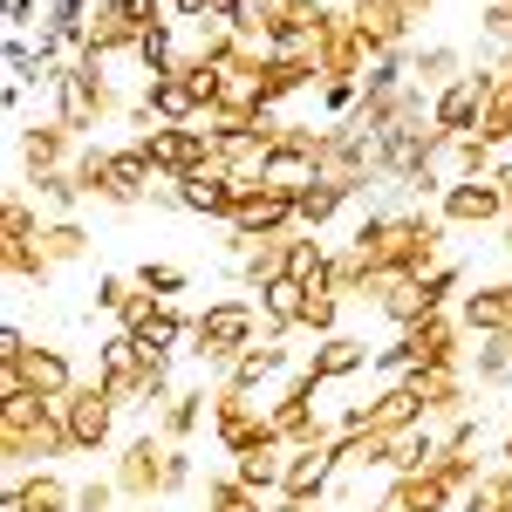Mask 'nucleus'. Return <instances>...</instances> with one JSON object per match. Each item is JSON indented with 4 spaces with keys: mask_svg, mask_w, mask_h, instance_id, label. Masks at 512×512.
I'll return each instance as SVG.
<instances>
[{
    "mask_svg": "<svg viewBox=\"0 0 512 512\" xmlns=\"http://www.w3.org/2000/svg\"><path fill=\"white\" fill-rule=\"evenodd\" d=\"M117 328L137 335L144 355H185V342H192V315H185L178 301H158V294H137V308H130Z\"/></svg>",
    "mask_w": 512,
    "mask_h": 512,
    "instance_id": "10",
    "label": "nucleus"
},
{
    "mask_svg": "<svg viewBox=\"0 0 512 512\" xmlns=\"http://www.w3.org/2000/svg\"><path fill=\"white\" fill-rule=\"evenodd\" d=\"M376 315L390 321V335H403V328L431 321V301H424V287H417V280H383V294H376Z\"/></svg>",
    "mask_w": 512,
    "mask_h": 512,
    "instance_id": "33",
    "label": "nucleus"
},
{
    "mask_svg": "<svg viewBox=\"0 0 512 512\" xmlns=\"http://www.w3.org/2000/svg\"><path fill=\"white\" fill-rule=\"evenodd\" d=\"M335 478H342V465H335L328 444H294V451H287V478H280V506H301V512L328 506Z\"/></svg>",
    "mask_w": 512,
    "mask_h": 512,
    "instance_id": "13",
    "label": "nucleus"
},
{
    "mask_svg": "<svg viewBox=\"0 0 512 512\" xmlns=\"http://www.w3.org/2000/svg\"><path fill=\"white\" fill-rule=\"evenodd\" d=\"M158 171H151V158L137 151V137L130 144H110V171H103V192H96V205H110V212H137V205H151L158 198Z\"/></svg>",
    "mask_w": 512,
    "mask_h": 512,
    "instance_id": "11",
    "label": "nucleus"
},
{
    "mask_svg": "<svg viewBox=\"0 0 512 512\" xmlns=\"http://www.w3.org/2000/svg\"><path fill=\"white\" fill-rule=\"evenodd\" d=\"M144 362H151V355H144V342H137V335H123V328H110V335L96 342V369H89V376H96V383L123 403V417H137V383H144Z\"/></svg>",
    "mask_w": 512,
    "mask_h": 512,
    "instance_id": "12",
    "label": "nucleus"
},
{
    "mask_svg": "<svg viewBox=\"0 0 512 512\" xmlns=\"http://www.w3.org/2000/svg\"><path fill=\"white\" fill-rule=\"evenodd\" d=\"M226 233H246V239H287V233H301V219H294V198H280V192H253L246 205H233Z\"/></svg>",
    "mask_w": 512,
    "mask_h": 512,
    "instance_id": "19",
    "label": "nucleus"
},
{
    "mask_svg": "<svg viewBox=\"0 0 512 512\" xmlns=\"http://www.w3.org/2000/svg\"><path fill=\"white\" fill-rule=\"evenodd\" d=\"M62 417H69V437H76V458H103V451H117L123 437H117V424H123V403L96 376H82L76 390L62 396Z\"/></svg>",
    "mask_w": 512,
    "mask_h": 512,
    "instance_id": "4",
    "label": "nucleus"
},
{
    "mask_svg": "<svg viewBox=\"0 0 512 512\" xmlns=\"http://www.w3.org/2000/svg\"><path fill=\"white\" fill-rule=\"evenodd\" d=\"M28 349H35V342H28V328H21V321H7V328H0V362H21Z\"/></svg>",
    "mask_w": 512,
    "mask_h": 512,
    "instance_id": "50",
    "label": "nucleus"
},
{
    "mask_svg": "<svg viewBox=\"0 0 512 512\" xmlns=\"http://www.w3.org/2000/svg\"><path fill=\"white\" fill-rule=\"evenodd\" d=\"M315 396H321V383L308 376V369H294V376H287V390L267 403L280 444H335V424L315 410Z\"/></svg>",
    "mask_w": 512,
    "mask_h": 512,
    "instance_id": "8",
    "label": "nucleus"
},
{
    "mask_svg": "<svg viewBox=\"0 0 512 512\" xmlns=\"http://www.w3.org/2000/svg\"><path fill=\"white\" fill-rule=\"evenodd\" d=\"M342 7H362V0H342Z\"/></svg>",
    "mask_w": 512,
    "mask_h": 512,
    "instance_id": "52",
    "label": "nucleus"
},
{
    "mask_svg": "<svg viewBox=\"0 0 512 512\" xmlns=\"http://www.w3.org/2000/svg\"><path fill=\"white\" fill-rule=\"evenodd\" d=\"M308 512H349V506H308Z\"/></svg>",
    "mask_w": 512,
    "mask_h": 512,
    "instance_id": "51",
    "label": "nucleus"
},
{
    "mask_svg": "<svg viewBox=\"0 0 512 512\" xmlns=\"http://www.w3.org/2000/svg\"><path fill=\"white\" fill-rule=\"evenodd\" d=\"M198 485V451L192 444H171V465H164V499H185Z\"/></svg>",
    "mask_w": 512,
    "mask_h": 512,
    "instance_id": "48",
    "label": "nucleus"
},
{
    "mask_svg": "<svg viewBox=\"0 0 512 512\" xmlns=\"http://www.w3.org/2000/svg\"><path fill=\"white\" fill-rule=\"evenodd\" d=\"M212 396H219V383L205 376V383H185V390L171 396L158 410V431H164V444H192L198 437V424L212 417Z\"/></svg>",
    "mask_w": 512,
    "mask_h": 512,
    "instance_id": "24",
    "label": "nucleus"
},
{
    "mask_svg": "<svg viewBox=\"0 0 512 512\" xmlns=\"http://www.w3.org/2000/svg\"><path fill=\"white\" fill-rule=\"evenodd\" d=\"M403 342L417 355V369H465V362H472V335L458 328V315L417 321V328H403Z\"/></svg>",
    "mask_w": 512,
    "mask_h": 512,
    "instance_id": "17",
    "label": "nucleus"
},
{
    "mask_svg": "<svg viewBox=\"0 0 512 512\" xmlns=\"http://www.w3.org/2000/svg\"><path fill=\"white\" fill-rule=\"evenodd\" d=\"M499 171V151L485 144V137H458L451 151H444V178L458 185V178H492Z\"/></svg>",
    "mask_w": 512,
    "mask_h": 512,
    "instance_id": "42",
    "label": "nucleus"
},
{
    "mask_svg": "<svg viewBox=\"0 0 512 512\" xmlns=\"http://www.w3.org/2000/svg\"><path fill=\"white\" fill-rule=\"evenodd\" d=\"M137 294H144V287H137L130 274H96V308H89V321H96V315L123 321L130 308H137Z\"/></svg>",
    "mask_w": 512,
    "mask_h": 512,
    "instance_id": "46",
    "label": "nucleus"
},
{
    "mask_svg": "<svg viewBox=\"0 0 512 512\" xmlns=\"http://www.w3.org/2000/svg\"><path fill=\"white\" fill-rule=\"evenodd\" d=\"M164 465H171V444H164L158 424H144V431H130L110 451V478H117L123 506H144L151 512V499H164Z\"/></svg>",
    "mask_w": 512,
    "mask_h": 512,
    "instance_id": "3",
    "label": "nucleus"
},
{
    "mask_svg": "<svg viewBox=\"0 0 512 512\" xmlns=\"http://www.w3.org/2000/svg\"><path fill=\"white\" fill-rule=\"evenodd\" d=\"M349 205H355V198L342 192V185H328V178H321V185H308V192L294 198V219H301V233H328Z\"/></svg>",
    "mask_w": 512,
    "mask_h": 512,
    "instance_id": "34",
    "label": "nucleus"
},
{
    "mask_svg": "<svg viewBox=\"0 0 512 512\" xmlns=\"http://www.w3.org/2000/svg\"><path fill=\"white\" fill-rule=\"evenodd\" d=\"M472 383L478 390H512V335H485V342H472Z\"/></svg>",
    "mask_w": 512,
    "mask_h": 512,
    "instance_id": "36",
    "label": "nucleus"
},
{
    "mask_svg": "<svg viewBox=\"0 0 512 512\" xmlns=\"http://www.w3.org/2000/svg\"><path fill=\"white\" fill-rule=\"evenodd\" d=\"M369 512H376V506H369Z\"/></svg>",
    "mask_w": 512,
    "mask_h": 512,
    "instance_id": "54",
    "label": "nucleus"
},
{
    "mask_svg": "<svg viewBox=\"0 0 512 512\" xmlns=\"http://www.w3.org/2000/svg\"><path fill=\"white\" fill-rule=\"evenodd\" d=\"M308 103H315V123H328V130H335V123H349V117H355V103H362V82H355V76H321V89L308 96Z\"/></svg>",
    "mask_w": 512,
    "mask_h": 512,
    "instance_id": "40",
    "label": "nucleus"
},
{
    "mask_svg": "<svg viewBox=\"0 0 512 512\" xmlns=\"http://www.w3.org/2000/svg\"><path fill=\"white\" fill-rule=\"evenodd\" d=\"M492 89H499V69H492V62H472L451 89L431 96V123L444 130V137H478V117H485Z\"/></svg>",
    "mask_w": 512,
    "mask_h": 512,
    "instance_id": "7",
    "label": "nucleus"
},
{
    "mask_svg": "<svg viewBox=\"0 0 512 512\" xmlns=\"http://www.w3.org/2000/svg\"><path fill=\"white\" fill-rule=\"evenodd\" d=\"M76 512H123V492H117V478H110V472H96V478H76Z\"/></svg>",
    "mask_w": 512,
    "mask_h": 512,
    "instance_id": "47",
    "label": "nucleus"
},
{
    "mask_svg": "<svg viewBox=\"0 0 512 512\" xmlns=\"http://www.w3.org/2000/svg\"><path fill=\"white\" fill-rule=\"evenodd\" d=\"M41 253H48L55 274H62V267H82V260L96 253V233H89L82 219H48V226H41Z\"/></svg>",
    "mask_w": 512,
    "mask_h": 512,
    "instance_id": "32",
    "label": "nucleus"
},
{
    "mask_svg": "<svg viewBox=\"0 0 512 512\" xmlns=\"http://www.w3.org/2000/svg\"><path fill=\"white\" fill-rule=\"evenodd\" d=\"M485 472H492V465H485V451H451V458L437 465V478H444V492H451V499H472L478 485H485Z\"/></svg>",
    "mask_w": 512,
    "mask_h": 512,
    "instance_id": "45",
    "label": "nucleus"
},
{
    "mask_svg": "<svg viewBox=\"0 0 512 512\" xmlns=\"http://www.w3.org/2000/svg\"><path fill=\"white\" fill-rule=\"evenodd\" d=\"M198 512H274V499L246 492L233 472H212V478H205V499H198Z\"/></svg>",
    "mask_w": 512,
    "mask_h": 512,
    "instance_id": "39",
    "label": "nucleus"
},
{
    "mask_svg": "<svg viewBox=\"0 0 512 512\" xmlns=\"http://www.w3.org/2000/svg\"><path fill=\"white\" fill-rule=\"evenodd\" d=\"M328 267H335V246L321 233H287V274L308 280V287H328Z\"/></svg>",
    "mask_w": 512,
    "mask_h": 512,
    "instance_id": "35",
    "label": "nucleus"
},
{
    "mask_svg": "<svg viewBox=\"0 0 512 512\" xmlns=\"http://www.w3.org/2000/svg\"><path fill=\"white\" fill-rule=\"evenodd\" d=\"M287 274V239H260L246 260L233 267V280L246 287V294H260V287H274V280Z\"/></svg>",
    "mask_w": 512,
    "mask_h": 512,
    "instance_id": "38",
    "label": "nucleus"
},
{
    "mask_svg": "<svg viewBox=\"0 0 512 512\" xmlns=\"http://www.w3.org/2000/svg\"><path fill=\"white\" fill-rule=\"evenodd\" d=\"M253 342H267V315H260V301H246V294H219V301H205V308L192 315V342H185V355L219 383Z\"/></svg>",
    "mask_w": 512,
    "mask_h": 512,
    "instance_id": "2",
    "label": "nucleus"
},
{
    "mask_svg": "<svg viewBox=\"0 0 512 512\" xmlns=\"http://www.w3.org/2000/svg\"><path fill=\"white\" fill-rule=\"evenodd\" d=\"M171 205H178V212H192V219L226 226V219H233V171H226V164H205V171L171 178Z\"/></svg>",
    "mask_w": 512,
    "mask_h": 512,
    "instance_id": "15",
    "label": "nucleus"
},
{
    "mask_svg": "<svg viewBox=\"0 0 512 512\" xmlns=\"http://www.w3.org/2000/svg\"><path fill=\"white\" fill-rule=\"evenodd\" d=\"M451 506H458V499L444 492L437 472H403L376 492V512H451Z\"/></svg>",
    "mask_w": 512,
    "mask_h": 512,
    "instance_id": "22",
    "label": "nucleus"
},
{
    "mask_svg": "<svg viewBox=\"0 0 512 512\" xmlns=\"http://www.w3.org/2000/svg\"><path fill=\"white\" fill-rule=\"evenodd\" d=\"M82 151V137L62 117H35V123H14V178L35 185L48 171H69Z\"/></svg>",
    "mask_w": 512,
    "mask_h": 512,
    "instance_id": "6",
    "label": "nucleus"
},
{
    "mask_svg": "<svg viewBox=\"0 0 512 512\" xmlns=\"http://www.w3.org/2000/svg\"><path fill=\"white\" fill-rule=\"evenodd\" d=\"M35 14H48V0H7V35H35Z\"/></svg>",
    "mask_w": 512,
    "mask_h": 512,
    "instance_id": "49",
    "label": "nucleus"
},
{
    "mask_svg": "<svg viewBox=\"0 0 512 512\" xmlns=\"http://www.w3.org/2000/svg\"><path fill=\"white\" fill-rule=\"evenodd\" d=\"M465 69H472V55H465V48H451V41H424V48H410V82H417L424 96L451 89Z\"/></svg>",
    "mask_w": 512,
    "mask_h": 512,
    "instance_id": "29",
    "label": "nucleus"
},
{
    "mask_svg": "<svg viewBox=\"0 0 512 512\" xmlns=\"http://www.w3.org/2000/svg\"><path fill=\"white\" fill-rule=\"evenodd\" d=\"M130 280L144 287V294H158V301H178V294H192V267H178V260H137Z\"/></svg>",
    "mask_w": 512,
    "mask_h": 512,
    "instance_id": "43",
    "label": "nucleus"
},
{
    "mask_svg": "<svg viewBox=\"0 0 512 512\" xmlns=\"http://www.w3.org/2000/svg\"><path fill=\"white\" fill-rule=\"evenodd\" d=\"M376 62V48L362 41V28H355V14H342L335 28H328V41H321V76H355L362 82V69Z\"/></svg>",
    "mask_w": 512,
    "mask_h": 512,
    "instance_id": "28",
    "label": "nucleus"
},
{
    "mask_svg": "<svg viewBox=\"0 0 512 512\" xmlns=\"http://www.w3.org/2000/svg\"><path fill=\"white\" fill-rule=\"evenodd\" d=\"M41 226H48V212H41V198L14 178L7 192H0V246H14V239H41Z\"/></svg>",
    "mask_w": 512,
    "mask_h": 512,
    "instance_id": "31",
    "label": "nucleus"
},
{
    "mask_svg": "<svg viewBox=\"0 0 512 512\" xmlns=\"http://www.w3.org/2000/svg\"><path fill=\"white\" fill-rule=\"evenodd\" d=\"M369 362H376V349H369L362 335H349V328H342V335H328V342H315V349L301 355V369L315 376L321 390H328V383H349V376H362Z\"/></svg>",
    "mask_w": 512,
    "mask_h": 512,
    "instance_id": "18",
    "label": "nucleus"
},
{
    "mask_svg": "<svg viewBox=\"0 0 512 512\" xmlns=\"http://www.w3.org/2000/svg\"><path fill=\"white\" fill-rule=\"evenodd\" d=\"M451 315H458V328H465L472 342H485V335H512V274L465 287V301H458Z\"/></svg>",
    "mask_w": 512,
    "mask_h": 512,
    "instance_id": "16",
    "label": "nucleus"
},
{
    "mask_svg": "<svg viewBox=\"0 0 512 512\" xmlns=\"http://www.w3.org/2000/svg\"><path fill=\"white\" fill-rule=\"evenodd\" d=\"M437 219H444L451 233H499V226H506V192H499V178H458L451 192L437 198Z\"/></svg>",
    "mask_w": 512,
    "mask_h": 512,
    "instance_id": "9",
    "label": "nucleus"
},
{
    "mask_svg": "<svg viewBox=\"0 0 512 512\" xmlns=\"http://www.w3.org/2000/svg\"><path fill=\"white\" fill-rule=\"evenodd\" d=\"M308 280H294V274H280L274 287H260V315H267V342H294L301 335V308H308Z\"/></svg>",
    "mask_w": 512,
    "mask_h": 512,
    "instance_id": "26",
    "label": "nucleus"
},
{
    "mask_svg": "<svg viewBox=\"0 0 512 512\" xmlns=\"http://www.w3.org/2000/svg\"><path fill=\"white\" fill-rule=\"evenodd\" d=\"M294 369H301V355L287 349V342H253L219 383H226V390H267L274 376H294Z\"/></svg>",
    "mask_w": 512,
    "mask_h": 512,
    "instance_id": "21",
    "label": "nucleus"
},
{
    "mask_svg": "<svg viewBox=\"0 0 512 512\" xmlns=\"http://www.w3.org/2000/svg\"><path fill=\"white\" fill-rule=\"evenodd\" d=\"M355 28H362V41L376 48V55H390V48H417V21H431L417 0H362V7H349Z\"/></svg>",
    "mask_w": 512,
    "mask_h": 512,
    "instance_id": "14",
    "label": "nucleus"
},
{
    "mask_svg": "<svg viewBox=\"0 0 512 512\" xmlns=\"http://www.w3.org/2000/svg\"><path fill=\"white\" fill-rule=\"evenodd\" d=\"M369 424L383 437H396V431H410V424H431V410H424V390L403 376V383H383V390L369 396Z\"/></svg>",
    "mask_w": 512,
    "mask_h": 512,
    "instance_id": "27",
    "label": "nucleus"
},
{
    "mask_svg": "<svg viewBox=\"0 0 512 512\" xmlns=\"http://www.w3.org/2000/svg\"><path fill=\"white\" fill-rule=\"evenodd\" d=\"M55 458H76V437H69L62 403H41V396L0 403V465L7 472H41Z\"/></svg>",
    "mask_w": 512,
    "mask_h": 512,
    "instance_id": "1",
    "label": "nucleus"
},
{
    "mask_svg": "<svg viewBox=\"0 0 512 512\" xmlns=\"http://www.w3.org/2000/svg\"><path fill=\"white\" fill-rule=\"evenodd\" d=\"M0 274H7V287H48L55 267H48L41 239H14V246H0Z\"/></svg>",
    "mask_w": 512,
    "mask_h": 512,
    "instance_id": "37",
    "label": "nucleus"
},
{
    "mask_svg": "<svg viewBox=\"0 0 512 512\" xmlns=\"http://www.w3.org/2000/svg\"><path fill=\"white\" fill-rule=\"evenodd\" d=\"M260 185L280 192V198H301L308 185H321V151H308V144H274L267 164H260Z\"/></svg>",
    "mask_w": 512,
    "mask_h": 512,
    "instance_id": "20",
    "label": "nucleus"
},
{
    "mask_svg": "<svg viewBox=\"0 0 512 512\" xmlns=\"http://www.w3.org/2000/svg\"><path fill=\"white\" fill-rule=\"evenodd\" d=\"M287 451H294V444H280V437H274V444H260V451H239L226 472H233L246 492H260V499H280V478H287Z\"/></svg>",
    "mask_w": 512,
    "mask_h": 512,
    "instance_id": "30",
    "label": "nucleus"
},
{
    "mask_svg": "<svg viewBox=\"0 0 512 512\" xmlns=\"http://www.w3.org/2000/svg\"><path fill=\"white\" fill-rule=\"evenodd\" d=\"M444 458H451L444 424H410V431L390 437V478H403V472H437Z\"/></svg>",
    "mask_w": 512,
    "mask_h": 512,
    "instance_id": "25",
    "label": "nucleus"
},
{
    "mask_svg": "<svg viewBox=\"0 0 512 512\" xmlns=\"http://www.w3.org/2000/svg\"><path fill=\"white\" fill-rule=\"evenodd\" d=\"M267 403H274V396H260V390H226V383H219V396H212V444H219L226 458L274 444V417H267Z\"/></svg>",
    "mask_w": 512,
    "mask_h": 512,
    "instance_id": "5",
    "label": "nucleus"
},
{
    "mask_svg": "<svg viewBox=\"0 0 512 512\" xmlns=\"http://www.w3.org/2000/svg\"><path fill=\"white\" fill-rule=\"evenodd\" d=\"M342 315H349V301H342L335 287H315V294H308V308H301V335L328 342V335H342Z\"/></svg>",
    "mask_w": 512,
    "mask_h": 512,
    "instance_id": "44",
    "label": "nucleus"
},
{
    "mask_svg": "<svg viewBox=\"0 0 512 512\" xmlns=\"http://www.w3.org/2000/svg\"><path fill=\"white\" fill-rule=\"evenodd\" d=\"M21 376H28V390L41 396V403H62V396L76 390V362H69V349H55V342H35V349L21 355Z\"/></svg>",
    "mask_w": 512,
    "mask_h": 512,
    "instance_id": "23",
    "label": "nucleus"
},
{
    "mask_svg": "<svg viewBox=\"0 0 512 512\" xmlns=\"http://www.w3.org/2000/svg\"><path fill=\"white\" fill-rule=\"evenodd\" d=\"M123 512H144V506H123Z\"/></svg>",
    "mask_w": 512,
    "mask_h": 512,
    "instance_id": "53",
    "label": "nucleus"
},
{
    "mask_svg": "<svg viewBox=\"0 0 512 512\" xmlns=\"http://www.w3.org/2000/svg\"><path fill=\"white\" fill-rule=\"evenodd\" d=\"M478 137L499 151V158H512V76L499 69V89H492V103H485V117H478Z\"/></svg>",
    "mask_w": 512,
    "mask_h": 512,
    "instance_id": "41",
    "label": "nucleus"
}]
</instances>
